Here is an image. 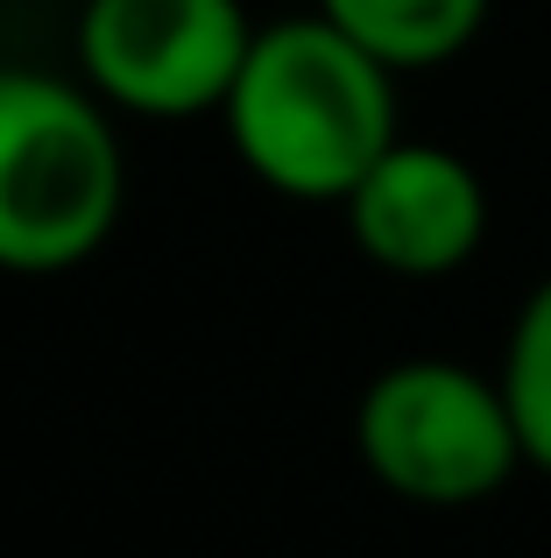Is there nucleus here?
Listing matches in <instances>:
<instances>
[{
  "mask_svg": "<svg viewBox=\"0 0 551 558\" xmlns=\"http://www.w3.org/2000/svg\"><path fill=\"white\" fill-rule=\"evenodd\" d=\"M502 396H510L516 438H524V466L551 474V276L530 283V298L516 304L510 347H502Z\"/></svg>",
  "mask_w": 551,
  "mask_h": 558,
  "instance_id": "0eeeda50",
  "label": "nucleus"
},
{
  "mask_svg": "<svg viewBox=\"0 0 551 558\" xmlns=\"http://www.w3.org/2000/svg\"><path fill=\"white\" fill-rule=\"evenodd\" d=\"M354 247L382 276L403 283H439L467 269L488 241V184L460 149L403 135L382 163L340 198Z\"/></svg>",
  "mask_w": 551,
  "mask_h": 558,
  "instance_id": "39448f33",
  "label": "nucleus"
},
{
  "mask_svg": "<svg viewBox=\"0 0 551 558\" xmlns=\"http://www.w3.org/2000/svg\"><path fill=\"white\" fill-rule=\"evenodd\" d=\"M248 43L241 0H78V78L121 121L220 113Z\"/></svg>",
  "mask_w": 551,
  "mask_h": 558,
  "instance_id": "20e7f679",
  "label": "nucleus"
},
{
  "mask_svg": "<svg viewBox=\"0 0 551 558\" xmlns=\"http://www.w3.org/2000/svg\"><path fill=\"white\" fill-rule=\"evenodd\" d=\"M220 121L248 178L304 205H340L403 142L396 71L318 8L255 28Z\"/></svg>",
  "mask_w": 551,
  "mask_h": 558,
  "instance_id": "f257e3e1",
  "label": "nucleus"
},
{
  "mask_svg": "<svg viewBox=\"0 0 551 558\" xmlns=\"http://www.w3.org/2000/svg\"><path fill=\"white\" fill-rule=\"evenodd\" d=\"M127 205L121 113L57 71H0V269L64 276L113 241Z\"/></svg>",
  "mask_w": 551,
  "mask_h": 558,
  "instance_id": "f03ea898",
  "label": "nucleus"
},
{
  "mask_svg": "<svg viewBox=\"0 0 551 558\" xmlns=\"http://www.w3.org/2000/svg\"><path fill=\"white\" fill-rule=\"evenodd\" d=\"M354 452L396 502L411 509H474L495 502L524 474L502 375L467 361H396L360 389L354 403Z\"/></svg>",
  "mask_w": 551,
  "mask_h": 558,
  "instance_id": "7ed1b4c3",
  "label": "nucleus"
},
{
  "mask_svg": "<svg viewBox=\"0 0 551 558\" xmlns=\"http://www.w3.org/2000/svg\"><path fill=\"white\" fill-rule=\"evenodd\" d=\"M488 8L495 0H318V14L332 28H346L360 50H375L396 78L403 71H439L460 50H474Z\"/></svg>",
  "mask_w": 551,
  "mask_h": 558,
  "instance_id": "423d86ee",
  "label": "nucleus"
}]
</instances>
